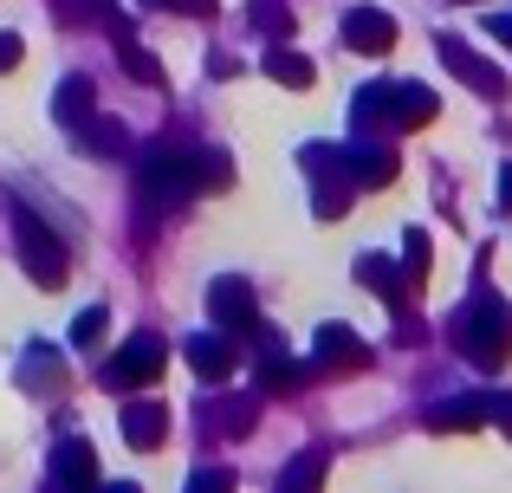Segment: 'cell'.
Segmentation results:
<instances>
[{
	"instance_id": "obj_5",
	"label": "cell",
	"mask_w": 512,
	"mask_h": 493,
	"mask_svg": "<svg viewBox=\"0 0 512 493\" xmlns=\"http://www.w3.org/2000/svg\"><path fill=\"white\" fill-rule=\"evenodd\" d=\"M318 351H325V364H350V370L363 364V338L357 331H338V325L318 331Z\"/></svg>"
},
{
	"instance_id": "obj_10",
	"label": "cell",
	"mask_w": 512,
	"mask_h": 493,
	"mask_svg": "<svg viewBox=\"0 0 512 493\" xmlns=\"http://www.w3.org/2000/svg\"><path fill=\"white\" fill-rule=\"evenodd\" d=\"M72 338H78V344H98V338H104V312H85V318H78V331H72Z\"/></svg>"
},
{
	"instance_id": "obj_4",
	"label": "cell",
	"mask_w": 512,
	"mask_h": 493,
	"mask_svg": "<svg viewBox=\"0 0 512 493\" xmlns=\"http://www.w3.org/2000/svg\"><path fill=\"white\" fill-rule=\"evenodd\" d=\"M214 318H221V325H253V292L240 286V279H221V286H214Z\"/></svg>"
},
{
	"instance_id": "obj_8",
	"label": "cell",
	"mask_w": 512,
	"mask_h": 493,
	"mask_svg": "<svg viewBox=\"0 0 512 493\" xmlns=\"http://www.w3.org/2000/svg\"><path fill=\"white\" fill-rule=\"evenodd\" d=\"M65 474H72V481H91V474H98V468H91V448H85V442L59 448V481H65Z\"/></svg>"
},
{
	"instance_id": "obj_12",
	"label": "cell",
	"mask_w": 512,
	"mask_h": 493,
	"mask_svg": "<svg viewBox=\"0 0 512 493\" xmlns=\"http://www.w3.org/2000/svg\"><path fill=\"white\" fill-rule=\"evenodd\" d=\"M500 195H506V208H512V176H506V182H500Z\"/></svg>"
},
{
	"instance_id": "obj_9",
	"label": "cell",
	"mask_w": 512,
	"mask_h": 493,
	"mask_svg": "<svg viewBox=\"0 0 512 493\" xmlns=\"http://www.w3.org/2000/svg\"><path fill=\"white\" fill-rule=\"evenodd\" d=\"M273 78H286V85H312V65L292 59V52H279V59H273Z\"/></svg>"
},
{
	"instance_id": "obj_11",
	"label": "cell",
	"mask_w": 512,
	"mask_h": 493,
	"mask_svg": "<svg viewBox=\"0 0 512 493\" xmlns=\"http://www.w3.org/2000/svg\"><path fill=\"white\" fill-rule=\"evenodd\" d=\"M13 65H20V39L0 33V72H13Z\"/></svg>"
},
{
	"instance_id": "obj_6",
	"label": "cell",
	"mask_w": 512,
	"mask_h": 493,
	"mask_svg": "<svg viewBox=\"0 0 512 493\" xmlns=\"http://www.w3.org/2000/svg\"><path fill=\"white\" fill-rule=\"evenodd\" d=\"M124 435H130V448H156L163 442V409H130Z\"/></svg>"
},
{
	"instance_id": "obj_2",
	"label": "cell",
	"mask_w": 512,
	"mask_h": 493,
	"mask_svg": "<svg viewBox=\"0 0 512 493\" xmlns=\"http://www.w3.org/2000/svg\"><path fill=\"white\" fill-rule=\"evenodd\" d=\"M156 370H163V344H156V338H130L124 357L104 370V383H111V390H130V383H150Z\"/></svg>"
},
{
	"instance_id": "obj_1",
	"label": "cell",
	"mask_w": 512,
	"mask_h": 493,
	"mask_svg": "<svg viewBox=\"0 0 512 493\" xmlns=\"http://www.w3.org/2000/svg\"><path fill=\"white\" fill-rule=\"evenodd\" d=\"M13 234H20V247H26V273H33L39 286H59V279H65V247L52 241L26 208H13Z\"/></svg>"
},
{
	"instance_id": "obj_3",
	"label": "cell",
	"mask_w": 512,
	"mask_h": 493,
	"mask_svg": "<svg viewBox=\"0 0 512 493\" xmlns=\"http://www.w3.org/2000/svg\"><path fill=\"white\" fill-rule=\"evenodd\" d=\"M344 33H350V46H357V52H389L396 26H389L383 13H350V20H344Z\"/></svg>"
},
{
	"instance_id": "obj_7",
	"label": "cell",
	"mask_w": 512,
	"mask_h": 493,
	"mask_svg": "<svg viewBox=\"0 0 512 493\" xmlns=\"http://www.w3.org/2000/svg\"><path fill=\"white\" fill-rule=\"evenodd\" d=\"M188 357H195V370H201V377H227V370H234V351H227L221 338H201V344H188Z\"/></svg>"
}]
</instances>
